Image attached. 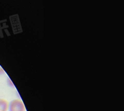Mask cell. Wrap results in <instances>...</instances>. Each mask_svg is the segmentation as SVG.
Instances as JSON below:
<instances>
[{
    "label": "cell",
    "instance_id": "1",
    "mask_svg": "<svg viewBox=\"0 0 124 111\" xmlns=\"http://www.w3.org/2000/svg\"><path fill=\"white\" fill-rule=\"evenodd\" d=\"M9 111H25V106L22 101L19 99H14L10 102L9 104Z\"/></svg>",
    "mask_w": 124,
    "mask_h": 111
},
{
    "label": "cell",
    "instance_id": "2",
    "mask_svg": "<svg viewBox=\"0 0 124 111\" xmlns=\"http://www.w3.org/2000/svg\"><path fill=\"white\" fill-rule=\"evenodd\" d=\"M9 107L8 102L3 99H0V111H7Z\"/></svg>",
    "mask_w": 124,
    "mask_h": 111
},
{
    "label": "cell",
    "instance_id": "3",
    "mask_svg": "<svg viewBox=\"0 0 124 111\" xmlns=\"http://www.w3.org/2000/svg\"><path fill=\"white\" fill-rule=\"evenodd\" d=\"M7 85H9V87H13V88L15 87L14 85H13V82L11 81V79H10L9 78H7Z\"/></svg>",
    "mask_w": 124,
    "mask_h": 111
},
{
    "label": "cell",
    "instance_id": "4",
    "mask_svg": "<svg viewBox=\"0 0 124 111\" xmlns=\"http://www.w3.org/2000/svg\"><path fill=\"white\" fill-rule=\"evenodd\" d=\"M4 73H5V71H4V70L3 69L2 67L0 66V75H3V74H4Z\"/></svg>",
    "mask_w": 124,
    "mask_h": 111
}]
</instances>
